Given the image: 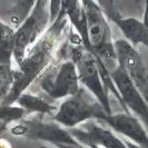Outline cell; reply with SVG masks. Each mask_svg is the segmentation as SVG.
Instances as JSON below:
<instances>
[{
  "instance_id": "obj_1",
  "label": "cell",
  "mask_w": 148,
  "mask_h": 148,
  "mask_svg": "<svg viewBox=\"0 0 148 148\" xmlns=\"http://www.w3.org/2000/svg\"><path fill=\"white\" fill-rule=\"evenodd\" d=\"M70 25L61 6L59 15L49 26L44 35L32 45L25 58L18 65V70L14 74V84L8 96L3 99L1 106H11L16 100L26 92L31 85L39 80L46 70L53 64L61 45L67 39Z\"/></svg>"
},
{
  "instance_id": "obj_2",
  "label": "cell",
  "mask_w": 148,
  "mask_h": 148,
  "mask_svg": "<svg viewBox=\"0 0 148 148\" xmlns=\"http://www.w3.org/2000/svg\"><path fill=\"white\" fill-rule=\"evenodd\" d=\"M68 57L74 62L82 87L100 103L107 115H112L108 92L112 91L117 100L120 99V96L111 80L110 73L101 60L84 48L80 37L71 27L68 31Z\"/></svg>"
},
{
  "instance_id": "obj_3",
  "label": "cell",
  "mask_w": 148,
  "mask_h": 148,
  "mask_svg": "<svg viewBox=\"0 0 148 148\" xmlns=\"http://www.w3.org/2000/svg\"><path fill=\"white\" fill-rule=\"evenodd\" d=\"M38 84L41 91L53 100L66 99L79 91L82 86L77 70L68 57V36L61 45L53 64L39 78Z\"/></svg>"
},
{
  "instance_id": "obj_4",
  "label": "cell",
  "mask_w": 148,
  "mask_h": 148,
  "mask_svg": "<svg viewBox=\"0 0 148 148\" xmlns=\"http://www.w3.org/2000/svg\"><path fill=\"white\" fill-rule=\"evenodd\" d=\"M86 19L87 32L91 53L103 61L107 70L111 73L118 66L110 26L97 1H82Z\"/></svg>"
},
{
  "instance_id": "obj_5",
  "label": "cell",
  "mask_w": 148,
  "mask_h": 148,
  "mask_svg": "<svg viewBox=\"0 0 148 148\" xmlns=\"http://www.w3.org/2000/svg\"><path fill=\"white\" fill-rule=\"evenodd\" d=\"M107 116L109 115L100 103L82 86L76 95L64 99L50 119L66 129H71L89 120L103 121Z\"/></svg>"
},
{
  "instance_id": "obj_6",
  "label": "cell",
  "mask_w": 148,
  "mask_h": 148,
  "mask_svg": "<svg viewBox=\"0 0 148 148\" xmlns=\"http://www.w3.org/2000/svg\"><path fill=\"white\" fill-rule=\"evenodd\" d=\"M10 132L15 136L50 143L58 148H86L75 139L68 129L51 119L46 120L45 116L40 115L20 120L10 128Z\"/></svg>"
},
{
  "instance_id": "obj_7",
  "label": "cell",
  "mask_w": 148,
  "mask_h": 148,
  "mask_svg": "<svg viewBox=\"0 0 148 148\" xmlns=\"http://www.w3.org/2000/svg\"><path fill=\"white\" fill-rule=\"evenodd\" d=\"M49 6L50 1H36L28 18L15 30L14 57L18 65L51 25Z\"/></svg>"
},
{
  "instance_id": "obj_8",
  "label": "cell",
  "mask_w": 148,
  "mask_h": 148,
  "mask_svg": "<svg viewBox=\"0 0 148 148\" xmlns=\"http://www.w3.org/2000/svg\"><path fill=\"white\" fill-rule=\"evenodd\" d=\"M114 45L118 65L148 103V69L138 50L125 39H116Z\"/></svg>"
},
{
  "instance_id": "obj_9",
  "label": "cell",
  "mask_w": 148,
  "mask_h": 148,
  "mask_svg": "<svg viewBox=\"0 0 148 148\" xmlns=\"http://www.w3.org/2000/svg\"><path fill=\"white\" fill-rule=\"evenodd\" d=\"M97 2L107 20L112 21L120 29L126 41L135 48L138 45H143L148 48V1L145 3V14L143 20H138L136 18H123L114 1Z\"/></svg>"
},
{
  "instance_id": "obj_10",
  "label": "cell",
  "mask_w": 148,
  "mask_h": 148,
  "mask_svg": "<svg viewBox=\"0 0 148 148\" xmlns=\"http://www.w3.org/2000/svg\"><path fill=\"white\" fill-rule=\"evenodd\" d=\"M110 77L121 98L124 112H128L135 116L148 133V103L135 88L119 65L110 73Z\"/></svg>"
},
{
  "instance_id": "obj_11",
  "label": "cell",
  "mask_w": 148,
  "mask_h": 148,
  "mask_svg": "<svg viewBox=\"0 0 148 148\" xmlns=\"http://www.w3.org/2000/svg\"><path fill=\"white\" fill-rule=\"evenodd\" d=\"M70 135L82 146L101 148H127L125 141L103 121L89 120L80 126L68 129Z\"/></svg>"
},
{
  "instance_id": "obj_12",
  "label": "cell",
  "mask_w": 148,
  "mask_h": 148,
  "mask_svg": "<svg viewBox=\"0 0 148 148\" xmlns=\"http://www.w3.org/2000/svg\"><path fill=\"white\" fill-rule=\"evenodd\" d=\"M114 133L120 134L127 140L140 148H148V133L140 121L128 112H118L103 120Z\"/></svg>"
},
{
  "instance_id": "obj_13",
  "label": "cell",
  "mask_w": 148,
  "mask_h": 148,
  "mask_svg": "<svg viewBox=\"0 0 148 148\" xmlns=\"http://www.w3.org/2000/svg\"><path fill=\"white\" fill-rule=\"evenodd\" d=\"M62 7L68 18L69 25L82 39V46L91 52L87 32V19L82 1H62Z\"/></svg>"
},
{
  "instance_id": "obj_14",
  "label": "cell",
  "mask_w": 148,
  "mask_h": 148,
  "mask_svg": "<svg viewBox=\"0 0 148 148\" xmlns=\"http://www.w3.org/2000/svg\"><path fill=\"white\" fill-rule=\"evenodd\" d=\"M16 104L18 105V107L26 111L27 115L35 114L40 116H50V118L58 108L50 104L49 101H47L45 98L32 95L30 92H23L22 95H20V97L16 100Z\"/></svg>"
},
{
  "instance_id": "obj_15",
  "label": "cell",
  "mask_w": 148,
  "mask_h": 148,
  "mask_svg": "<svg viewBox=\"0 0 148 148\" xmlns=\"http://www.w3.org/2000/svg\"><path fill=\"white\" fill-rule=\"evenodd\" d=\"M36 1H17L10 12V21L15 26V30L30 15Z\"/></svg>"
},
{
  "instance_id": "obj_16",
  "label": "cell",
  "mask_w": 148,
  "mask_h": 148,
  "mask_svg": "<svg viewBox=\"0 0 148 148\" xmlns=\"http://www.w3.org/2000/svg\"><path fill=\"white\" fill-rule=\"evenodd\" d=\"M15 71L11 68V64H3L0 61V99L1 103L8 96L14 84Z\"/></svg>"
},
{
  "instance_id": "obj_17",
  "label": "cell",
  "mask_w": 148,
  "mask_h": 148,
  "mask_svg": "<svg viewBox=\"0 0 148 148\" xmlns=\"http://www.w3.org/2000/svg\"><path fill=\"white\" fill-rule=\"evenodd\" d=\"M124 141H125V144H126L127 148H140V147H138V146H136L133 143H130V141H128V140H124Z\"/></svg>"
},
{
  "instance_id": "obj_18",
  "label": "cell",
  "mask_w": 148,
  "mask_h": 148,
  "mask_svg": "<svg viewBox=\"0 0 148 148\" xmlns=\"http://www.w3.org/2000/svg\"><path fill=\"white\" fill-rule=\"evenodd\" d=\"M40 148H49V147H46V146H40Z\"/></svg>"
}]
</instances>
